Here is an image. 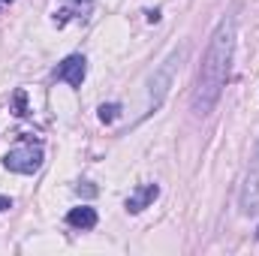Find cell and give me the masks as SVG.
<instances>
[{
	"mask_svg": "<svg viewBox=\"0 0 259 256\" xmlns=\"http://www.w3.org/2000/svg\"><path fill=\"white\" fill-rule=\"evenodd\" d=\"M238 6H229V12L217 21L208 49L202 55V64L196 72V88H193V112L208 115L223 97V88L232 72V58H235V30H238Z\"/></svg>",
	"mask_w": 259,
	"mask_h": 256,
	"instance_id": "1",
	"label": "cell"
},
{
	"mask_svg": "<svg viewBox=\"0 0 259 256\" xmlns=\"http://www.w3.org/2000/svg\"><path fill=\"white\" fill-rule=\"evenodd\" d=\"M184 52H187V49H175V52L163 61V66L151 75V81H148V109H151V112L160 109V103L166 100V94H169V88H172V81H175V69L184 61Z\"/></svg>",
	"mask_w": 259,
	"mask_h": 256,
	"instance_id": "2",
	"label": "cell"
},
{
	"mask_svg": "<svg viewBox=\"0 0 259 256\" xmlns=\"http://www.w3.org/2000/svg\"><path fill=\"white\" fill-rule=\"evenodd\" d=\"M3 166L18 175H33L42 166V148L39 145H18L3 157Z\"/></svg>",
	"mask_w": 259,
	"mask_h": 256,
	"instance_id": "3",
	"label": "cell"
},
{
	"mask_svg": "<svg viewBox=\"0 0 259 256\" xmlns=\"http://www.w3.org/2000/svg\"><path fill=\"white\" fill-rule=\"evenodd\" d=\"M241 211L247 217H256L259 214V142L253 148V157H250V166H247V175H244V184H241Z\"/></svg>",
	"mask_w": 259,
	"mask_h": 256,
	"instance_id": "4",
	"label": "cell"
},
{
	"mask_svg": "<svg viewBox=\"0 0 259 256\" xmlns=\"http://www.w3.org/2000/svg\"><path fill=\"white\" fill-rule=\"evenodd\" d=\"M84 75H88V61H84L81 55H69L64 64L58 66V78L66 81L69 88H81Z\"/></svg>",
	"mask_w": 259,
	"mask_h": 256,
	"instance_id": "5",
	"label": "cell"
},
{
	"mask_svg": "<svg viewBox=\"0 0 259 256\" xmlns=\"http://www.w3.org/2000/svg\"><path fill=\"white\" fill-rule=\"evenodd\" d=\"M157 196H160V187H157V184H142V187H136V193L127 199V211H130V214L145 211Z\"/></svg>",
	"mask_w": 259,
	"mask_h": 256,
	"instance_id": "6",
	"label": "cell"
},
{
	"mask_svg": "<svg viewBox=\"0 0 259 256\" xmlns=\"http://www.w3.org/2000/svg\"><path fill=\"white\" fill-rule=\"evenodd\" d=\"M66 223H69L72 229L88 232V229H94V226H97V211H94L91 205H78V208H72V211L66 214Z\"/></svg>",
	"mask_w": 259,
	"mask_h": 256,
	"instance_id": "7",
	"label": "cell"
},
{
	"mask_svg": "<svg viewBox=\"0 0 259 256\" xmlns=\"http://www.w3.org/2000/svg\"><path fill=\"white\" fill-rule=\"evenodd\" d=\"M118 115H121V106H118V103H103V106H100V121H103V124H112Z\"/></svg>",
	"mask_w": 259,
	"mask_h": 256,
	"instance_id": "8",
	"label": "cell"
},
{
	"mask_svg": "<svg viewBox=\"0 0 259 256\" xmlns=\"http://www.w3.org/2000/svg\"><path fill=\"white\" fill-rule=\"evenodd\" d=\"M15 106H18V115H27V109H24V91L15 94Z\"/></svg>",
	"mask_w": 259,
	"mask_h": 256,
	"instance_id": "9",
	"label": "cell"
},
{
	"mask_svg": "<svg viewBox=\"0 0 259 256\" xmlns=\"http://www.w3.org/2000/svg\"><path fill=\"white\" fill-rule=\"evenodd\" d=\"M6 208H12V199L9 196H0V211H6Z\"/></svg>",
	"mask_w": 259,
	"mask_h": 256,
	"instance_id": "10",
	"label": "cell"
},
{
	"mask_svg": "<svg viewBox=\"0 0 259 256\" xmlns=\"http://www.w3.org/2000/svg\"><path fill=\"white\" fill-rule=\"evenodd\" d=\"M6 3H12V0H6Z\"/></svg>",
	"mask_w": 259,
	"mask_h": 256,
	"instance_id": "11",
	"label": "cell"
},
{
	"mask_svg": "<svg viewBox=\"0 0 259 256\" xmlns=\"http://www.w3.org/2000/svg\"><path fill=\"white\" fill-rule=\"evenodd\" d=\"M256 235H259V229H256Z\"/></svg>",
	"mask_w": 259,
	"mask_h": 256,
	"instance_id": "12",
	"label": "cell"
}]
</instances>
